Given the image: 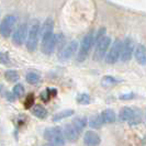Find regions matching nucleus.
<instances>
[{
	"mask_svg": "<svg viewBox=\"0 0 146 146\" xmlns=\"http://www.w3.org/2000/svg\"><path fill=\"white\" fill-rule=\"evenodd\" d=\"M88 123H89V126L92 127V129H100L101 125L103 124L100 114H95V115L90 117L89 121H88Z\"/></svg>",
	"mask_w": 146,
	"mask_h": 146,
	"instance_id": "nucleus-20",
	"label": "nucleus"
},
{
	"mask_svg": "<svg viewBox=\"0 0 146 146\" xmlns=\"http://www.w3.org/2000/svg\"><path fill=\"white\" fill-rule=\"evenodd\" d=\"M33 104H34V96L30 94L24 101V107H25V109H30V108H32Z\"/></svg>",
	"mask_w": 146,
	"mask_h": 146,
	"instance_id": "nucleus-27",
	"label": "nucleus"
},
{
	"mask_svg": "<svg viewBox=\"0 0 146 146\" xmlns=\"http://www.w3.org/2000/svg\"><path fill=\"white\" fill-rule=\"evenodd\" d=\"M101 142L100 136L92 131H87L84 136V144L86 146H98Z\"/></svg>",
	"mask_w": 146,
	"mask_h": 146,
	"instance_id": "nucleus-12",
	"label": "nucleus"
},
{
	"mask_svg": "<svg viewBox=\"0 0 146 146\" xmlns=\"http://www.w3.org/2000/svg\"><path fill=\"white\" fill-rule=\"evenodd\" d=\"M32 113L38 119H45L47 117V110L44 108L41 104H35L32 108Z\"/></svg>",
	"mask_w": 146,
	"mask_h": 146,
	"instance_id": "nucleus-19",
	"label": "nucleus"
},
{
	"mask_svg": "<svg viewBox=\"0 0 146 146\" xmlns=\"http://www.w3.org/2000/svg\"><path fill=\"white\" fill-rule=\"evenodd\" d=\"M63 135L65 137L66 141H69V142H75L77 141L79 135H80V131L78 129H76L72 123L69 124H66L63 129Z\"/></svg>",
	"mask_w": 146,
	"mask_h": 146,
	"instance_id": "nucleus-11",
	"label": "nucleus"
},
{
	"mask_svg": "<svg viewBox=\"0 0 146 146\" xmlns=\"http://www.w3.org/2000/svg\"><path fill=\"white\" fill-rule=\"evenodd\" d=\"M77 50H78V42L77 41H72L62 50L59 58L62 59V60L70 59L77 53Z\"/></svg>",
	"mask_w": 146,
	"mask_h": 146,
	"instance_id": "nucleus-10",
	"label": "nucleus"
},
{
	"mask_svg": "<svg viewBox=\"0 0 146 146\" xmlns=\"http://www.w3.org/2000/svg\"><path fill=\"white\" fill-rule=\"evenodd\" d=\"M119 82H120V79H117L113 76H108L107 75V76H103L102 79H101V86L104 88H109L117 85Z\"/></svg>",
	"mask_w": 146,
	"mask_h": 146,
	"instance_id": "nucleus-18",
	"label": "nucleus"
},
{
	"mask_svg": "<svg viewBox=\"0 0 146 146\" xmlns=\"http://www.w3.org/2000/svg\"><path fill=\"white\" fill-rule=\"evenodd\" d=\"M121 47H122V42L120 40H115L110 51L108 52L107 56H106V62L107 64H115L117 60L120 59V55H121Z\"/></svg>",
	"mask_w": 146,
	"mask_h": 146,
	"instance_id": "nucleus-7",
	"label": "nucleus"
},
{
	"mask_svg": "<svg viewBox=\"0 0 146 146\" xmlns=\"http://www.w3.org/2000/svg\"><path fill=\"white\" fill-rule=\"evenodd\" d=\"M110 45H111V37L107 36V35L103 37L101 41H99L96 44V50L94 52V56H92L94 60H96V62L102 60L108 48L110 47Z\"/></svg>",
	"mask_w": 146,
	"mask_h": 146,
	"instance_id": "nucleus-4",
	"label": "nucleus"
},
{
	"mask_svg": "<svg viewBox=\"0 0 146 146\" xmlns=\"http://www.w3.org/2000/svg\"><path fill=\"white\" fill-rule=\"evenodd\" d=\"M134 52V41L131 37H126L124 42L122 43V47H121V55H120V59L122 62H129L132 58Z\"/></svg>",
	"mask_w": 146,
	"mask_h": 146,
	"instance_id": "nucleus-8",
	"label": "nucleus"
},
{
	"mask_svg": "<svg viewBox=\"0 0 146 146\" xmlns=\"http://www.w3.org/2000/svg\"><path fill=\"white\" fill-rule=\"evenodd\" d=\"M87 123H88V121L85 117H76L73 120V122H72V124H73L76 129H78L80 132L85 129V126L87 125Z\"/></svg>",
	"mask_w": 146,
	"mask_h": 146,
	"instance_id": "nucleus-21",
	"label": "nucleus"
},
{
	"mask_svg": "<svg viewBox=\"0 0 146 146\" xmlns=\"http://www.w3.org/2000/svg\"><path fill=\"white\" fill-rule=\"evenodd\" d=\"M15 23H17V18L15 15H6L0 24V34L3 37H9L15 29Z\"/></svg>",
	"mask_w": 146,
	"mask_h": 146,
	"instance_id": "nucleus-6",
	"label": "nucleus"
},
{
	"mask_svg": "<svg viewBox=\"0 0 146 146\" xmlns=\"http://www.w3.org/2000/svg\"><path fill=\"white\" fill-rule=\"evenodd\" d=\"M135 97V94L134 92H130V94H124V95H121L119 98L121 100H131Z\"/></svg>",
	"mask_w": 146,
	"mask_h": 146,
	"instance_id": "nucleus-29",
	"label": "nucleus"
},
{
	"mask_svg": "<svg viewBox=\"0 0 146 146\" xmlns=\"http://www.w3.org/2000/svg\"><path fill=\"white\" fill-rule=\"evenodd\" d=\"M106 28H101V29H99V31L97 32V34H96V36H94V41H95V43L97 44L99 41H101L103 37L106 36Z\"/></svg>",
	"mask_w": 146,
	"mask_h": 146,
	"instance_id": "nucleus-26",
	"label": "nucleus"
},
{
	"mask_svg": "<svg viewBox=\"0 0 146 146\" xmlns=\"http://www.w3.org/2000/svg\"><path fill=\"white\" fill-rule=\"evenodd\" d=\"M27 27L28 25L25 23H22L15 31V33L12 35V42L15 45L21 46L22 44L24 43V41L27 40V37H28V28Z\"/></svg>",
	"mask_w": 146,
	"mask_h": 146,
	"instance_id": "nucleus-9",
	"label": "nucleus"
},
{
	"mask_svg": "<svg viewBox=\"0 0 146 146\" xmlns=\"http://www.w3.org/2000/svg\"><path fill=\"white\" fill-rule=\"evenodd\" d=\"M25 79H27V81L29 82L30 85H36L41 80V77H40L38 74L34 73V72H30V73L27 74Z\"/></svg>",
	"mask_w": 146,
	"mask_h": 146,
	"instance_id": "nucleus-22",
	"label": "nucleus"
},
{
	"mask_svg": "<svg viewBox=\"0 0 146 146\" xmlns=\"http://www.w3.org/2000/svg\"><path fill=\"white\" fill-rule=\"evenodd\" d=\"M74 114V110L72 109H67V110H63V111H59L56 114H54V117L52 119L53 122H59L64 119H67V117H72Z\"/></svg>",
	"mask_w": 146,
	"mask_h": 146,
	"instance_id": "nucleus-17",
	"label": "nucleus"
},
{
	"mask_svg": "<svg viewBox=\"0 0 146 146\" xmlns=\"http://www.w3.org/2000/svg\"><path fill=\"white\" fill-rule=\"evenodd\" d=\"M12 94L15 96V97H21L24 94V87L21 84H17L13 89H12Z\"/></svg>",
	"mask_w": 146,
	"mask_h": 146,
	"instance_id": "nucleus-25",
	"label": "nucleus"
},
{
	"mask_svg": "<svg viewBox=\"0 0 146 146\" xmlns=\"http://www.w3.org/2000/svg\"><path fill=\"white\" fill-rule=\"evenodd\" d=\"M136 113H137V110H134L133 108H130V107H124L120 111L119 120L122 121V122H129L130 123L134 119V117L136 115Z\"/></svg>",
	"mask_w": 146,
	"mask_h": 146,
	"instance_id": "nucleus-13",
	"label": "nucleus"
},
{
	"mask_svg": "<svg viewBox=\"0 0 146 146\" xmlns=\"http://www.w3.org/2000/svg\"><path fill=\"white\" fill-rule=\"evenodd\" d=\"M76 100H77V103H79V104H82V106L89 104V103H90V101H91V99H90V96L88 95V94H79V95L77 96Z\"/></svg>",
	"mask_w": 146,
	"mask_h": 146,
	"instance_id": "nucleus-24",
	"label": "nucleus"
},
{
	"mask_svg": "<svg viewBox=\"0 0 146 146\" xmlns=\"http://www.w3.org/2000/svg\"><path fill=\"white\" fill-rule=\"evenodd\" d=\"M46 146H53V145H46Z\"/></svg>",
	"mask_w": 146,
	"mask_h": 146,
	"instance_id": "nucleus-32",
	"label": "nucleus"
},
{
	"mask_svg": "<svg viewBox=\"0 0 146 146\" xmlns=\"http://www.w3.org/2000/svg\"><path fill=\"white\" fill-rule=\"evenodd\" d=\"M40 29H41V23L38 20H33L30 30L28 32L27 37V48L30 52H35L38 45V38H40Z\"/></svg>",
	"mask_w": 146,
	"mask_h": 146,
	"instance_id": "nucleus-1",
	"label": "nucleus"
},
{
	"mask_svg": "<svg viewBox=\"0 0 146 146\" xmlns=\"http://www.w3.org/2000/svg\"><path fill=\"white\" fill-rule=\"evenodd\" d=\"M10 63V58H9V54L8 53H0V64L3 65H8Z\"/></svg>",
	"mask_w": 146,
	"mask_h": 146,
	"instance_id": "nucleus-28",
	"label": "nucleus"
},
{
	"mask_svg": "<svg viewBox=\"0 0 146 146\" xmlns=\"http://www.w3.org/2000/svg\"><path fill=\"white\" fill-rule=\"evenodd\" d=\"M6 96H7V99L9 100V101H13V100H15V95H13V94L7 92V94H6Z\"/></svg>",
	"mask_w": 146,
	"mask_h": 146,
	"instance_id": "nucleus-30",
	"label": "nucleus"
},
{
	"mask_svg": "<svg viewBox=\"0 0 146 146\" xmlns=\"http://www.w3.org/2000/svg\"><path fill=\"white\" fill-rule=\"evenodd\" d=\"M135 58L141 65H146V47L143 44H139L135 48Z\"/></svg>",
	"mask_w": 146,
	"mask_h": 146,
	"instance_id": "nucleus-15",
	"label": "nucleus"
},
{
	"mask_svg": "<svg viewBox=\"0 0 146 146\" xmlns=\"http://www.w3.org/2000/svg\"><path fill=\"white\" fill-rule=\"evenodd\" d=\"M57 45V34H51L47 36L42 37L41 41V51L43 52L45 55H51L56 48Z\"/></svg>",
	"mask_w": 146,
	"mask_h": 146,
	"instance_id": "nucleus-5",
	"label": "nucleus"
},
{
	"mask_svg": "<svg viewBox=\"0 0 146 146\" xmlns=\"http://www.w3.org/2000/svg\"><path fill=\"white\" fill-rule=\"evenodd\" d=\"M2 88H3V86H2V85H0V91L2 90Z\"/></svg>",
	"mask_w": 146,
	"mask_h": 146,
	"instance_id": "nucleus-31",
	"label": "nucleus"
},
{
	"mask_svg": "<svg viewBox=\"0 0 146 146\" xmlns=\"http://www.w3.org/2000/svg\"><path fill=\"white\" fill-rule=\"evenodd\" d=\"M94 44H95L94 33L89 32L87 35L84 36L80 45H79V51L77 53V60L79 63H82V62H85L87 59L88 55H89V53L91 51V47H92Z\"/></svg>",
	"mask_w": 146,
	"mask_h": 146,
	"instance_id": "nucleus-3",
	"label": "nucleus"
},
{
	"mask_svg": "<svg viewBox=\"0 0 146 146\" xmlns=\"http://www.w3.org/2000/svg\"><path fill=\"white\" fill-rule=\"evenodd\" d=\"M53 30H54V21L52 18H46L45 21L43 22V24L41 25V29H40V33H41V36H47V35H51L53 34Z\"/></svg>",
	"mask_w": 146,
	"mask_h": 146,
	"instance_id": "nucleus-14",
	"label": "nucleus"
},
{
	"mask_svg": "<svg viewBox=\"0 0 146 146\" xmlns=\"http://www.w3.org/2000/svg\"><path fill=\"white\" fill-rule=\"evenodd\" d=\"M44 139L50 142L53 146H63L65 144L66 139L63 135V130L57 126L48 127L44 131Z\"/></svg>",
	"mask_w": 146,
	"mask_h": 146,
	"instance_id": "nucleus-2",
	"label": "nucleus"
},
{
	"mask_svg": "<svg viewBox=\"0 0 146 146\" xmlns=\"http://www.w3.org/2000/svg\"><path fill=\"white\" fill-rule=\"evenodd\" d=\"M100 117H101V120H102L103 123H108V124L114 123L115 120H117V114L112 109L103 110L102 112L100 113Z\"/></svg>",
	"mask_w": 146,
	"mask_h": 146,
	"instance_id": "nucleus-16",
	"label": "nucleus"
},
{
	"mask_svg": "<svg viewBox=\"0 0 146 146\" xmlns=\"http://www.w3.org/2000/svg\"><path fill=\"white\" fill-rule=\"evenodd\" d=\"M5 78L10 82H15V81L19 80L20 76H19L17 70H7L5 73Z\"/></svg>",
	"mask_w": 146,
	"mask_h": 146,
	"instance_id": "nucleus-23",
	"label": "nucleus"
}]
</instances>
